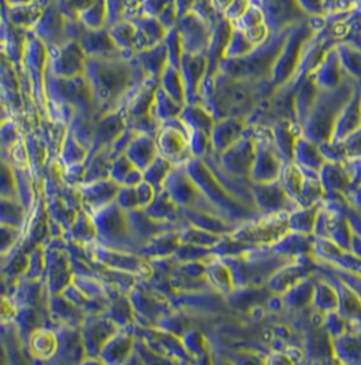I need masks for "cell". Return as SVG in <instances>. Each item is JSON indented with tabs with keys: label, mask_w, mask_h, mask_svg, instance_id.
Masks as SVG:
<instances>
[{
	"label": "cell",
	"mask_w": 361,
	"mask_h": 365,
	"mask_svg": "<svg viewBox=\"0 0 361 365\" xmlns=\"http://www.w3.org/2000/svg\"><path fill=\"white\" fill-rule=\"evenodd\" d=\"M356 88L353 79L345 78L340 86L333 90H320L313 108L302 123L304 137L317 145L330 140L336 120Z\"/></svg>",
	"instance_id": "6da1fadb"
},
{
	"label": "cell",
	"mask_w": 361,
	"mask_h": 365,
	"mask_svg": "<svg viewBox=\"0 0 361 365\" xmlns=\"http://www.w3.org/2000/svg\"><path fill=\"white\" fill-rule=\"evenodd\" d=\"M183 169L200 189L202 195L225 220L235 225L238 221L255 218L257 210L241 204L233 195L228 193L201 158H190L183 165Z\"/></svg>",
	"instance_id": "7a4b0ae2"
},
{
	"label": "cell",
	"mask_w": 361,
	"mask_h": 365,
	"mask_svg": "<svg viewBox=\"0 0 361 365\" xmlns=\"http://www.w3.org/2000/svg\"><path fill=\"white\" fill-rule=\"evenodd\" d=\"M289 30L272 34L273 36L264 43L258 44L253 51L241 58H225L221 63V73L234 79L260 82L270 76L272 68L283 46L287 41Z\"/></svg>",
	"instance_id": "3957f363"
},
{
	"label": "cell",
	"mask_w": 361,
	"mask_h": 365,
	"mask_svg": "<svg viewBox=\"0 0 361 365\" xmlns=\"http://www.w3.org/2000/svg\"><path fill=\"white\" fill-rule=\"evenodd\" d=\"M223 262L232 273L234 288L238 287H261L268 282L273 273L295 258L277 255L255 247L237 257H223Z\"/></svg>",
	"instance_id": "277c9868"
},
{
	"label": "cell",
	"mask_w": 361,
	"mask_h": 365,
	"mask_svg": "<svg viewBox=\"0 0 361 365\" xmlns=\"http://www.w3.org/2000/svg\"><path fill=\"white\" fill-rule=\"evenodd\" d=\"M309 38L310 29L308 24L300 23L290 29L287 41L283 46L270 73L273 86H285L292 81V78L296 76L301 56L309 42Z\"/></svg>",
	"instance_id": "5b68a950"
},
{
	"label": "cell",
	"mask_w": 361,
	"mask_h": 365,
	"mask_svg": "<svg viewBox=\"0 0 361 365\" xmlns=\"http://www.w3.org/2000/svg\"><path fill=\"white\" fill-rule=\"evenodd\" d=\"M162 189L171 195L174 204L177 205L180 209L197 207V209L218 215L212 204L202 195L195 183L191 181L190 177L183 169V165L171 169V172L163 182Z\"/></svg>",
	"instance_id": "8992f818"
},
{
	"label": "cell",
	"mask_w": 361,
	"mask_h": 365,
	"mask_svg": "<svg viewBox=\"0 0 361 365\" xmlns=\"http://www.w3.org/2000/svg\"><path fill=\"white\" fill-rule=\"evenodd\" d=\"M180 118L169 119L165 123V128L161 130L158 137V150L161 157L166 158L173 166H182L190 160L189 149V133L190 129L186 123L180 128Z\"/></svg>",
	"instance_id": "52a82bcc"
},
{
	"label": "cell",
	"mask_w": 361,
	"mask_h": 365,
	"mask_svg": "<svg viewBox=\"0 0 361 365\" xmlns=\"http://www.w3.org/2000/svg\"><path fill=\"white\" fill-rule=\"evenodd\" d=\"M288 215L289 213L264 215L265 218L258 221L255 225L241 226L240 229H235L232 235L235 238L252 244L255 247L275 244L289 232Z\"/></svg>",
	"instance_id": "ba28073f"
},
{
	"label": "cell",
	"mask_w": 361,
	"mask_h": 365,
	"mask_svg": "<svg viewBox=\"0 0 361 365\" xmlns=\"http://www.w3.org/2000/svg\"><path fill=\"white\" fill-rule=\"evenodd\" d=\"M252 195L255 210L263 215L290 213L298 205L288 195L281 182H252Z\"/></svg>",
	"instance_id": "9c48e42d"
},
{
	"label": "cell",
	"mask_w": 361,
	"mask_h": 365,
	"mask_svg": "<svg viewBox=\"0 0 361 365\" xmlns=\"http://www.w3.org/2000/svg\"><path fill=\"white\" fill-rule=\"evenodd\" d=\"M263 15L268 30L272 34L289 30L305 19L298 0H263Z\"/></svg>",
	"instance_id": "30bf717a"
},
{
	"label": "cell",
	"mask_w": 361,
	"mask_h": 365,
	"mask_svg": "<svg viewBox=\"0 0 361 365\" xmlns=\"http://www.w3.org/2000/svg\"><path fill=\"white\" fill-rule=\"evenodd\" d=\"M255 140L243 135L220 154V168L233 177L249 178L255 162Z\"/></svg>",
	"instance_id": "8fae6325"
},
{
	"label": "cell",
	"mask_w": 361,
	"mask_h": 365,
	"mask_svg": "<svg viewBox=\"0 0 361 365\" xmlns=\"http://www.w3.org/2000/svg\"><path fill=\"white\" fill-rule=\"evenodd\" d=\"M180 41L183 53L189 54H203L206 48H209L210 44V34L208 31V27L195 12L186 14L182 18L180 31Z\"/></svg>",
	"instance_id": "7c38bea8"
},
{
	"label": "cell",
	"mask_w": 361,
	"mask_h": 365,
	"mask_svg": "<svg viewBox=\"0 0 361 365\" xmlns=\"http://www.w3.org/2000/svg\"><path fill=\"white\" fill-rule=\"evenodd\" d=\"M304 257L305 256L295 258L276 270L273 276L268 279L266 288L277 294H283L295 284H298V281L309 277L315 265L312 261H304Z\"/></svg>",
	"instance_id": "4fadbf2b"
},
{
	"label": "cell",
	"mask_w": 361,
	"mask_h": 365,
	"mask_svg": "<svg viewBox=\"0 0 361 365\" xmlns=\"http://www.w3.org/2000/svg\"><path fill=\"white\" fill-rule=\"evenodd\" d=\"M281 157L269 145L255 140V162L250 170L252 182H272L280 177L283 169Z\"/></svg>",
	"instance_id": "5bb4252c"
},
{
	"label": "cell",
	"mask_w": 361,
	"mask_h": 365,
	"mask_svg": "<svg viewBox=\"0 0 361 365\" xmlns=\"http://www.w3.org/2000/svg\"><path fill=\"white\" fill-rule=\"evenodd\" d=\"M206 55L183 53L180 62V73L185 86V97L188 105L194 103L197 91L201 88L203 76H206Z\"/></svg>",
	"instance_id": "9a60e30c"
},
{
	"label": "cell",
	"mask_w": 361,
	"mask_h": 365,
	"mask_svg": "<svg viewBox=\"0 0 361 365\" xmlns=\"http://www.w3.org/2000/svg\"><path fill=\"white\" fill-rule=\"evenodd\" d=\"M317 257L330 261L333 265L339 268L347 269L351 272H360V259L350 250H344L332 242L328 238L315 237L313 250Z\"/></svg>",
	"instance_id": "2e32d148"
},
{
	"label": "cell",
	"mask_w": 361,
	"mask_h": 365,
	"mask_svg": "<svg viewBox=\"0 0 361 365\" xmlns=\"http://www.w3.org/2000/svg\"><path fill=\"white\" fill-rule=\"evenodd\" d=\"M180 215H183L191 225L218 236L230 235L237 229V226H234V224L229 222L221 215H214L197 207L180 209Z\"/></svg>",
	"instance_id": "e0dca14e"
},
{
	"label": "cell",
	"mask_w": 361,
	"mask_h": 365,
	"mask_svg": "<svg viewBox=\"0 0 361 365\" xmlns=\"http://www.w3.org/2000/svg\"><path fill=\"white\" fill-rule=\"evenodd\" d=\"M244 128L243 119L226 117L215 120L210 133L213 150L217 151L218 154L226 150L235 140L244 135Z\"/></svg>",
	"instance_id": "ac0fdd59"
},
{
	"label": "cell",
	"mask_w": 361,
	"mask_h": 365,
	"mask_svg": "<svg viewBox=\"0 0 361 365\" xmlns=\"http://www.w3.org/2000/svg\"><path fill=\"white\" fill-rule=\"evenodd\" d=\"M360 130V96L359 87L353 93L351 99L342 108L339 118L335 123L330 140H341Z\"/></svg>",
	"instance_id": "d6986e66"
},
{
	"label": "cell",
	"mask_w": 361,
	"mask_h": 365,
	"mask_svg": "<svg viewBox=\"0 0 361 365\" xmlns=\"http://www.w3.org/2000/svg\"><path fill=\"white\" fill-rule=\"evenodd\" d=\"M344 74L345 71L341 67L337 51L333 50L325 55L321 63L316 67L312 79L320 90H333L344 82Z\"/></svg>",
	"instance_id": "ffe728a7"
},
{
	"label": "cell",
	"mask_w": 361,
	"mask_h": 365,
	"mask_svg": "<svg viewBox=\"0 0 361 365\" xmlns=\"http://www.w3.org/2000/svg\"><path fill=\"white\" fill-rule=\"evenodd\" d=\"M319 180L324 193L344 194L352 185V177L347 172L344 162L325 161L319 170Z\"/></svg>",
	"instance_id": "44dd1931"
},
{
	"label": "cell",
	"mask_w": 361,
	"mask_h": 365,
	"mask_svg": "<svg viewBox=\"0 0 361 365\" xmlns=\"http://www.w3.org/2000/svg\"><path fill=\"white\" fill-rule=\"evenodd\" d=\"M313 235H301L296 232H288L272 245V250L284 257L298 258L308 256L313 250Z\"/></svg>",
	"instance_id": "7402d4cb"
},
{
	"label": "cell",
	"mask_w": 361,
	"mask_h": 365,
	"mask_svg": "<svg viewBox=\"0 0 361 365\" xmlns=\"http://www.w3.org/2000/svg\"><path fill=\"white\" fill-rule=\"evenodd\" d=\"M293 162L304 169L319 173L321 166L325 163V160L320 153L317 143L307 140L305 137H301L295 143Z\"/></svg>",
	"instance_id": "603a6c76"
},
{
	"label": "cell",
	"mask_w": 361,
	"mask_h": 365,
	"mask_svg": "<svg viewBox=\"0 0 361 365\" xmlns=\"http://www.w3.org/2000/svg\"><path fill=\"white\" fill-rule=\"evenodd\" d=\"M298 93L295 94V110L296 118L302 125L308 117L309 111L313 108L316 98L319 96L320 88L315 81L307 76L298 83Z\"/></svg>",
	"instance_id": "cb8c5ba5"
},
{
	"label": "cell",
	"mask_w": 361,
	"mask_h": 365,
	"mask_svg": "<svg viewBox=\"0 0 361 365\" xmlns=\"http://www.w3.org/2000/svg\"><path fill=\"white\" fill-rule=\"evenodd\" d=\"M332 349L335 354L344 363H359L360 361V336L359 333L344 332L337 337H333Z\"/></svg>",
	"instance_id": "d4e9b609"
},
{
	"label": "cell",
	"mask_w": 361,
	"mask_h": 365,
	"mask_svg": "<svg viewBox=\"0 0 361 365\" xmlns=\"http://www.w3.org/2000/svg\"><path fill=\"white\" fill-rule=\"evenodd\" d=\"M321 202V201H320ZM319 204L310 205L305 207H298L288 215L289 232H296L301 235H313V226L316 215L319 213Z\"/></svg>",
	"instance_id": "484cf974"
},
{
	"label": "cell",
	"mask_w": 361,
	"mask_h": 365,
	"mask_svg": "<svg viewBox=\"0 0 361 365\" xmlns=\"http://www.w3.org/2000/svg\"><path fill=\"white\" fill-rule=\"evenodd\" d=\"M205 276L210 282L213 289L218 290L225 294L230 293L234 289L232 273L220 257H215L209 264H206Z\"/></svg>",
	"instance_id": "4316f807"
},
{
	"label": "cell",
	"mask_w": 361,
	"mask_h": 365,
	"mask_svg": "<svg viewBox=\"0 0 361 365\" xmlns=\"http://www.w3.org/2000/svg\"><path fill=\"white\" fill-rule=\"evenodd\" d=\"M273 140L276 142V149L284 161H293V151L298 137H295L290 120L280 119L273 128Z\"/></svg>",
	"instance_id": "83f0119b"
},
{
	"label": "cell",
	"mask_w": 361,
	"mask_h": 365,
	"mask_svg": "<svg viewBox=\"0 0 361 365\" xmlns=\"http://www.w3.org/2000/svg\"><path fill=\"white\" fill-rule=\"evenodd\" d=\"M313 289H315V281L309 276L307 279L298 281V284H295L285 293H283L281 300L287 307L300 309L312 304Z\"/></svg>",
	"instance_id": "f1b7e54d"
},
{
	"label": "cell",
	"mask_w": 361,
	"mask_h": 365,
	"mask_svg": "<svg viewBox=\"0 0 361 365\" xmlns=\"http://www.w3.org/2000/svg\"><path fill=\"white\" fill-rule=\"evenodd\" d=\"M180 118L186 123V126L189 129L201 130L210 137L215 119L213 118L212 114L206 108L195 106L194 103L183 106L180 111Z\"/></svg>",
	"instance_id": "f546056e"
},
{
	"label": "cell",
	"mask_w": 361,
	"mask_h": 365,
	"mask_svg": "<svg viewBox=\"0 0 361 365\" xmlns=\"http://www.w3.org/2000/svg\"><path fill=\"white\" fill-rule=\"evenodd\" d=\"M149 217L162 222H176L180 218V209L174 204L171 195L161 189L149 206Z\"/></svg>",
	"instance_id": "4dcf8cb0"
},
{
	"label": "cell",
	"mask_w": 361,
	"mask_h": 365,
	"mask_svg": "<svg viewBox=\"0 0 361 365\" xmlns=\"http://www.w3.org/2000/svg\"><path fill=\"white\" fill-rule=\"evenodd\" d=\"M312 304L315 305V308L317 311L322 312V313L337 311V308H339L337 290L328 281L315 282Z\"/></svg>",
	"instance_id": "1f68e13d"
},
{
	"label": "cell",
	"mask_w": 361,
	"mask_h": 365,
	"mask_svg": "<svg viewBox=\"0 0 361 365\" xmlns=\"http://www.w3.org/2000/svg\"><path fill=\"white\" fill-rule=\"evenodd\" d=\"M161 79H162V90L176 102L185 105L186 103L185 86L180 76V68L168 65V67L163 70V73L161 74Z\"/></svg>",
	"instance_id": "d6a6232c"
},
{
	"label": "cell",
	"mask_w": 361,
	"mask_h": 365,
	"mask_svg": "<svg viewBox=\"0 0 361 365\" xmlns=\"http://www.w3.org/2000/svg\"><path fill=\"white\" fill-rule=\"evenodd\" d=\"M335 288L337 290V296H339L337 312L345 319L350 317L352 320H355L356 316L359 317V312H360L359 293H356L355 290L350 288L347 284H344L340 279H339V285L335 287Z\"/></svg>",
	"instance_id": "836d02e7"
},
{
	"label": "cell",
	"mask_w": 361,
	"mask_h": 365,
	"mask_svg": "<svg viewBox=\"0 0 361 365\" xmlns=\"http://www.w3.org/2000/svg\"><path fill=\"white\" fill-rule=\"evenodd\" d=\"M178 235H180L182 244H193V245L205 247H212L223 237L206 232V230H202L200 227H195L189 222H188V226L180 229Z\"/></svg>",
	"instance_id": "e575fe53"
},
{
	"label": "cell",
	"mask_w": 361,
	"mask_h": 365,
	"mask_svg": "<svg viewBox=\"0 0 361 365\" xmlns=\"http://www.w3.org/2000/svg\"><path fill=\"white\" fill-rule=\"evenodd\" d=\"M180 238L178 232L176 230H168L165 233H161L157 238L153 241L151 249V256L157 258L171 257L180 247Z\"/></svg>",
	"instance_id": "d590c367"
},
{
	"label": "cell",
	"mask_w": 361,
	"mask_h": 365,
	"mask_svg": "<svg viewBox=\"0 0 361 365\" xmlns=\"http://www.w3.org/2000/svg\"><path fill=\"white\" fill-rule=\"evenodd\" d=\"M131 161L141 169H146L156 160V146L149 137L138 138L128 151Z\"/></svg>",
	"instance_id": "8d00e7d4"
},
{
	"label": "cell",
	"mask_w": 361,
	"mask_h": 365,
	"mask_svg": "<svg viewBox=\"0 0 361 365\" xmlns=\"http://www.w3.org/2000/svg\"><path fill=\"white\" fill-rule=\"evenodd\" d=\"M255 44L249 41L246 34L243 30H234L230 34L229 42L226 44V48L223 51L225 58H241L249 54L255 50Z\"/></svg>",
	"instance_id": "74e56055"
},
{
	"label": "cell",
	"mask_w": 361,
	"mask_h": 365,
	"mask_svg": "<svg viewBox=\"0 0 361 365\" xmlns=\"http://www.w3.org/2000/svg\"><path fill=\"white\" fill-rule=\"evenodd\" d=\"M174 166L171 165V162L168 161L163 157H156V160L150 163L149 166L146 168V173H145V180L146 182H149L153 187H156L157 190H161L163 182L166 180V177L169 175Z\"/></svg>",
	"instance_id": "f35d334b"
},
{
	"label": "cell",
	"mask_w": 361,
	"mask_h": 365,
	"mask_svg": "<svg viewBox=\"0 0 361 365\" xmlns=\"http://www.w3.org/2000/svg\"><path fill=\"white\" fill-rule=\"evenodd\" d=\"M156 98V113L160 120H169V119L177 118L180 117V111L185 105H180L176 102L173 98L169 97L162 88L157 91L154 96Z\"/></svg>",
	"instance_id": "ab89813d"
},
{
	"label": "cell",
	"mask_w": 361,
	"mask_h": 365,
	"mask_svg": "<svg viewBox=\"0 0 361 365\" xmlns=\"http://www.w3.org/2000/svg\"><path fill=\"white\" fill-rule=\"evenodd\" d=\"M340 61L341 67L352 78L359 79L360 76V53L353 47V44H341L336 50Z\"/></svg>",
	"instance_id": "60d3db41"
},
{
	"label": "cell",
	"mask_w": 361,
	"mask_h": 365,
	"mask_svg": "<svg viewBox=\"0 0 361 365\" xmlns=\"http://www.w3.org/2000/svg\"><path fill=\"white\" fill-rule=\"evenodd\" d=\"M145 65L153 76H161L169 65V55L166 50V44L160 43L149 51L148 56L145 58Z\"/></svg>",
	"instance_id": "b9f144b4"
},
{
	"label": "cell",
	"mask_w": 361,
	"mask_h": 365,
	"mask_svg": "<svg viewBox=\"0 0 361 365\" xmlns=\"http://www.w3.org/2000/svg\"><path fill=\"white\" fill-rule=\"evenodd\" d=\"M173 257L177 262H186V261H203L205 258L214 257L210 247H198L193 244H180L174 252Z\"/></svg>",
	"instance_id": "7bdbcfd3"
},
{
	"label": "cell",
	"mask_w": 361,
	"mask_h": 365,
	"mask_svg": "<svg viewBox=\"0 0 361 365\" xmlns=\"http://www.w3.org/2000/svg\"><path fill=\"white\" fill-rule=\"evenodd\" d=\"M320 153L328 162H341L348 160V154L341 140H324L319 143Z\"/></svg>",
	"instance_id": "ee69618b"
},
{
	"label": "cell",
	"mask_w": 361,
	"mask_h": 365,
	"mask_svg": "<svg viewBox=\"0 0 361 365\" xmlns=\"http://www.w3.org/2000/svg\"><path fill=\"white\" fill-rule=\"evenodd\" d=\"M32 349L36 356L50 357L56 349V339L51 332H38L32 340Z\"/></svg>",
	"instance_id": "f6af8a7d"
},
{
	"label": "cell",
	"mask_w": 361,
	"mask_h": 365,
	"mask_svg": "<svg viewBox=\"0 0 361 365\" xmlns=\"http://www.w3.org/2000/svg\"><path fill=\"white\" fill-rule=\"evenodd\" d=\"M188 140L191 155L194 158H202L203 155H206V151L210 145V137L208 134H205L201 130L190 129Z\"/></svg>",
	"instance_id": "bcb514c9"
},
{
	"label": "cell",
	"mask_w": 361,
	"mask_h": 365,
	"mask_svg": "<svg viewBox=\"0 0 361 365\" xmlns=\"http://www.w3.org/2000/svg\"><path fill=\"white\" fill-rule=\"evenodd\" d=\"M166 50L169 55V65L180 68V58L183 55V47H182L180 33L177 30H171V33L168 34Z\"/></svg>",
	"instance_id": "7dc6e473"
},
{
	"label": "cell",
	"mask_w": 361,
	"mask_h": 365,
	"mask_svg": "<svg viewBox=\"0 0 361 365\" xmlns=\"http://www.w3.org/2000/svg\"><path fill=\"white\" fill-rule=\"evenodd\" d=\"M325 314V328H327V333H330L333 337H337L344 332H347V322L345 317L341 316L340 313L337 311L328 312L324 313Z\"/></svg>",
	"instance_id": "c3c4849f"
},
{
	"label": "cell",
	"mask_w": 361,
	"mask_h": 365,
	"mask_svg": "<svg viewBox=\"0 0 361 365\" xmlns=\"http://www.w3.org/2000/svg\"><path fill=\"white\" fill-rule=\"evenodd\" d=\"M182 344L185 349H188L189 354L195 356H203L205 345H203V337L200 332H185L182 334Z\"/></svg>",
	"instance_id": "681fc988"
},
{
	"label": "cell",
	"mask_w": 361,
	"mask_h": 365,
	"mask_svg": "<svg viewBox=\"0 0 361 365\" xmlns=\"http://www.w3.org/2000/svg\"><path fill=\"white\" fill-rule=\"evenodd\" d=\"M238 21L241 22V27H243V30H244V31H246V30H250V29H255V27H258V26L265 24L263 11H261V9H257V7H250V9H248V10L244 12V15H243Z\"/></svg>",
	"instance_id": "f907efd6"
},
{
	"label": "cell",
	"mask_w": 361,
	"mask_h": 365,
	"mask_svg": "<svg viewBox=\"0 0 361 365\" xmlns=\"http://www.w3.org/2000/svg\"><path fill=\"white\" fill-rule=\"evenodd\" d=\"M348 154V158H359L360 155V130L341 140Z\"/></svg>",
	"instance_id": "816d5d0a"
},
{
	"label": "cell",
	"mask_w": 361,
	"mask_h": 365,
	"mask_svg": "<svg viewBox=\"0 0 361 365\" xmlns=\"http://www.w3.org/2000/svg\"><path fill=\"white\" fill-rule=\"evenodd\" d=\"M156 197L154 187L149 182H141L137 187V202L141 206H149Z\"/></svg>",
	"instance_id": "f5cc1de1"
},
{
	"label": "cell",
	"mask_w": 361,
	"mask_h": 365,
	"mask_svg": "<svg viewBox=\"0 0 361 365\" xmlns=\"http://www.w3.org/2000/svg\"><path fill=\"white\" fill-rule=\"evenodd\" d=\"M248 10V0H233L226 9V16L229 19H240Z\"/></svg>",
	"instance_id": "db71d44e"
},
{
	"label": "cell",
	"mask_w": 361,
	"mask_h": 365,
	"mask_svg": "<svg viewBox=\"0 0 361 365\" xmlns=\"http://www.w3.org/2000/svg\"><path fill=\"white\" fill-rule=\"evenodd\" d=\"M302 11L310 15H319L324 10L325 0H298Z\"/></svg>",
	"instance_id": "11a10c76"
},
{
	"label": "cell",
	"mask_w": 361,
	"mask_h": 365,
	"mask_svg": "<svg viewBox=\"0 0 361 365\" xmlns=\"http://www.w3.org/2000/svg\"><path fill=\"white\" fill-rule=\"evenodd\" d=\"M12 314H14V308H12L11 302L0 299V322H3L6 319H11Z\"/></svg>",
	"instance_id": "9f6ffc18"
},
{
	"label": "cell",
	"mask_w": 361,
	"mask_h": 365,
	"mask_svg": "<svg viewBox=\"0 0 361 365\" xmlns=\"http://www.w3.org/2000/svg\"><path fill=\"white\" fill-rule=\"evenodd\" d=\"M194 3H195V0H177L176 11H177V14H180V15L185 16L191 7L194 6Z\"/></svg>",
	"instance_id": "6f0895ef"
},
{
	"label": "cell",
	"mask_w": 361,
	"mask_h": 365,
	"mask_svg": "<svg viewBox=\"0 0 361 365\" xmlns=\"http://www.w3.org/2000/svg\"><path fill=\"white\" fill-rule=\"evenodd\" d=\"M233 0H214L213 3H215L218 7H221V9H226L230 3H232Z\"/></svg>",
	"instance_id": "680465c9"
}]
</instances>
